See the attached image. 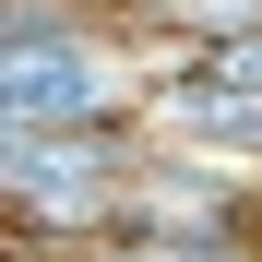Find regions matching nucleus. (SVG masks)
<instances>
[{"instance_id":"1","label":"nucleus","mask_w":262,"mask_h":262,"mask_svg":"<svg viewBox=\"0 0 262 262\" xmlns=\"http://www.w3.org/2000/svg\"><path fill=\"white\" fill-rule=\"evenodd\" d=\"M12 107H24V119H72V107H83V60H72V48L36 60V36H24V60H12Z\"/></svg>"},{"instance_id":"2","label":"nucleus","mask_w":262,"mask_h":262,"mask_svg":"<svg viewBox=\"0 0 262 262\" xmlns=\"http://www.w3.org/2000/svg\"><path fill=\"white\" fill-rule=\"evenodd\" d=\"M203 83H227V96H238V83H250V96H262V48H227V60H214Z\"/></svg>"}]
</instances>
